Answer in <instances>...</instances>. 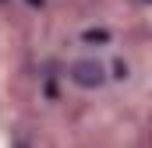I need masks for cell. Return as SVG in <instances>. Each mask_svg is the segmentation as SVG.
<instances>
[{
    "label": "cell",
    "instance_id": "1",
    "mask_svg": "<svg viewBox=\"0 0 152 148\" xmlns=\"http://www.w3.org/2000/svg\"><path fill=\"white\" fill-rule=\"evenodd\" d=\"M99 78H103L99 64H78L75 67V81L78 85H99Z\"/></svg>",
    "mask_w": 152,
    "mask_h": 148
}]
</instances>
